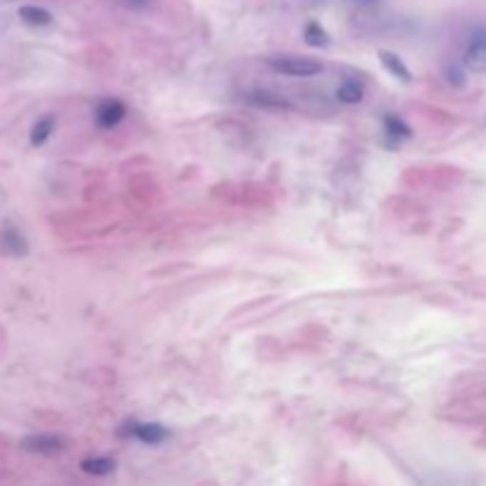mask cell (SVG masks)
I'll list each match as a JSON object with an SVG mask.
<instances>
[{"mask_svg": "<svg viewBox=\"0 0 486 486\" xmlns=\"http://www.w3.org/2000/svg\"><path fill=\"white\" fill-rule=\"evenodd\" d=\"M380 60H382V64H385V69L389 71V74H394L396 79H401L403 83H410V69L406 67V64H403V60L399 55H394V53H389V50H382L380 53Z\"/></svg>", "mask_w": 486, "mask_h": 486, "instance_id": "cell-7", "label": "cell"}, {"mask_svg": "<svg viewBox=\"0 0 486 486\" xmlns=\"http://www.w3.org/2000/svg\"><path fill=\"white\" fill-rule=\"evenodd\" d=\"M81 470L88 475H95V477H105V475H112L116 470V462L112 458H86L81 462Z\"/></svg>", "mask_w": 486, "mask_h": 486, "instance_id": "cell-10", "label": "cell"}, {"mask_svg": "<svg viewBox=\"0 0 486 486\" xmlns=\"http://www.w3.org/2000/svg\"><path fill=\"white\" fill-rule=\"evenodd\" d=\"M53 131H55V116H43V119H39L34 123L31 136H29V143H31L34 147L46 145L48 138L53 136Z\"/></svg>", "mask_w": 486, "mask_h": 486, "instance_id": "cell-9", "label": "cell"}, {"mask_svg": "<svg viewBox=\"0 0 486 486\" xmlns=\"http://www.w3.org/2000/svg\"><path fill=\"white\" fill-rule=\"evenodd\" d=\"M64 439L57 434H31L21 441V448L29 453H39V455H57L64 451Z\"/></svg>", "mask_w": 486, "mask_h": 486, "instance_id": "cell-3", "label": "cell"}, {"mask_svg": "<svg viewBox=\"0 0 486 486\" xmlns=\"http://www.w3.org/2000/svg\"><path fill=\"white\" fill-rule=\"evenodd\" d=\"M304 41H306V46H311V48H328L330 46V36H328L325 29L318 24V21H308L306 24Z\"/></svg>", "mask_w": 486, "mask_h": 486, "instance_id": "cell-11", "label": "cell"}, {"mask_svg": "<svg viewBox=\"0 0 486 486\" xmlns=\"http://www.w3.org/2000/svg\"><path fill=\"white\" fill-rule=\"evenodd\" d=\"M385 131H387V136L394 140L410 138V126L396 114H385Z\"/></svg>", "mask_w": 486, "mask_h": 486, "instance_id": "cell-12", "label": "cell"}, {"mask_svg": "<svg viewBox=\"0 0 486 486\" xmlns=\"http://www.w3.org/2000/svg\"><path fill=\"white\" fill-rule=\"evenodd\" d=\"M131 437L140 439L143 444H161L168 439V430L157 422H131Z\"/></svg>", "mask_w": 486, "mask_h": 486, "instance_id": "cell-5", "label": "cell"}, {"mask_svg": "<svg viewBox=\"0 0 486 486\" xmlns=\"http://www.w3.org/2000/svg\"><path fill=\"white\" fill-rule=\"evenodd\" d=\"M126 116V107H123L121 100H102L98 107H95V123L100 128H114L119 126Z\"/></svg>", "mask_w": 486, "mask_h": 486, "instance_id": "cell-4", "label": "cell"}, {"mask_svg": "<svg viewBox=\"0 0 486 486\" xmlns=\"http://www.w3.org/2000/svg\"><path fill=\"white\" fill-rule=\"evenodd\" d=\"M128 7H133V10H145V7H150L152 0H126Z\"/></svg>", "mask_w": 486, "mask_h": 486, "instance_id": "cell-17", "label": "cell"}, {"mask_svg": "<svg viewBox=\"0 0 486 486\" xmlns=\"http://www.w3.org/2000/svg\"><path fill=\"white\" fill-rule=\"evenodd\" d=\"M446 79H448V83L455 86V88H462V86H465V74H462L458 67H448V69H446Z\"/></svg>", "mask_w": 486, "mask_h": 486, "instance_id": "cell-15", "label": "cell"}, {"mask_svg": "<svg viewBox=\"0 0 486 486\" xmlns=\"http://www.w3.org/2000/svg\"><path fill=\"white\" fill-rule=\"evenodd\" d=\"M344 3L351 7H373V5H378L380 0H344Z\"/></svg>", "mask_w": 486, "mask_h": 486, "instance_id": "cell-16", "label": "cell"}, {"mask_svg": "<svg viewBox=\"0 0 486 486\" xmlns=\"http://www.w3.org/2000/svg\"><path fill=\"white\" fill-rule=\"evenodd\" d=\"M313 3H323V0H313Z\"/></svg>", "mask_w": 486, "mask_h": 486, "instance_id": "cell-18", "label": "cell"}, {"mask_svg": "<svg viewBox=\"0 0 486 486\" xmlns=\"http://www.w3.org/2000/svg\"><path fill=\"white\" fill-rule=\"evenodd\" d=\"M249 98L261 107H290V102H287L285 98H278V95L270 93V91H254Z\"/></svg>", "mask_w": 486, "mask_h": 486, "instance_id": "cell-13", "label": "cell"}, {"mask_svg": "<svg viewBox=\"0 0 486 486\" xmlns=\"http://www.w3.org/2000/svg\"><path fill=\"white\" fill-rule=\"evenodd\" d=\"M462 60H465V67L470 71H477V74L486 71V26H477L475 31L470 34Z\"/></svg>", "mask_w": 486, "mask_h": 486, "instance_id": "cell-2", "label": "cell"}, {"mask_svg": "<svg viewBox=\"0 0 486 486\" xmlns=\"http://www.w3.org/2000/svg\"><path fill=\"white\" fill-rule=\"evenodd\" d=\"M337 100H340L342 105H358V102L363 100V86H360L356 79L342 81L340 88H337Z\"/></svg>", "mask_w": 486, "mask_h": 486, "instance_id": "cell-8", "label": "cell"}, {"mask_svg": "<svg viewBox=\"0 0 486 486\" xmlns=\"http://www.w3.org/2000/svg\"><path fill=\"white\" fill-rule=\"evenodd\" d=\"M268 67L275 74H283V76H292V79H311L323 74V62L311 60V57H297V55H275L268 60Z\"/></svg>", "mask_w": 486, "mask_h": 486, "instance_id": "cell-1", "label": "cell"}, {"mask_svg": "<svg viewBox=\"0 0 486 486\" xmlns=\"http://www.w3.org/2000/svg\"><path fill=\"white\" fill-rule=\"evenodd\" d=\"M19 19L29 26L53 24V14H50L46 7H39V5H21L19 7Z\"/></svg>", "mask_w": 486, "mask_h": 486, "instance_id": "cell-6", "label": "cell"}, {"mask_svg": "<svg viewBox=\"0 0 486 486\" xmlns=\"http://www.w3.org/2000/svg\"><path fill=\"white\" fill-rule=\"evenodd\" d=\"M5 242H7V249H10V252H14V254H26V242H24V238H21L19 233L10 231V233L5 235Z\"/></svg>", "mask_w": 486, "mask_h": 486, "instance_id": "cell-14", "label": "cell"}]
</instances>
